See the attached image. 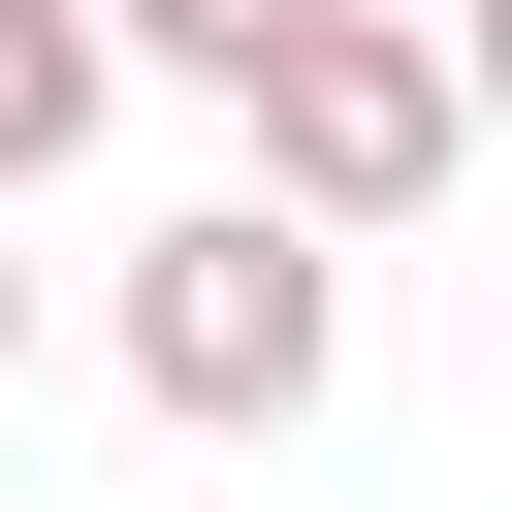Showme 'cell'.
Returning a JSON list of instances; mask_svg holds the SVG:
<instances>
[{
  "instance_id": "cell-3",
  "label": "cell",
  "mask_w": 512,
  "mask_h": 512,
  "mask_svg": "<svg viewBox=\"0 0 512 512\" xmlns=\"http://www.w3.org/2000/svg\"><path fill=\"white\" fill-rule=\"evenodd\" d=\"M96 96H128V32H96V0H0V192H64Z\"/></svg>"
},
{
  "instance_id": "cell-1",
  "label": "cell",
  "mask_w": 512,
  "mask_h": 512,
  "mask_svg": "<svg viewBox=\"0 0 512 512\" xmlns=\"http://www.w3.org/2000/svg\"><path fill=\"white\" fill-rule=\"evenodd\" d=\"M128 384H160L192 448H288V416L352 384V224H288V192L160 224V256H128Z\"/></svg>"
},
{
  "instance_id": "cell-5",
  "label": "cell",
  "mask_w": 512,
  "mask_h": 512,
  "mask_svg": "<svg viewBox=\"0 0 512 512\" xmlns=\"http://www.w3.org/2000/svg\"><path fill=\"white\" fill-rule=\"evenodd\" d=\"M448 96H480V128H512V0H480V32H448Z\"/></svg>"
},
{
  "instance_id": "cell-6",
  "label": "cell",
  "mask_w": 512,
  "mask_h": 512,
  "mask_svg": "<svg viewBox=\"0 0 512 512\" xmlns=\"http://www.w3.org/2000/svg\"><path fill=\"white\" fill-rule=\"evenodd\" d=\"M0 384H32V256H0Z\"/></svg>"
},
{
  "instance_id": "cell-2",
  "label": "cell",
  "mask_w": 512,
  "mask_h": 512,
  "mask_svg": "<svg viewBox=\"0 0 512 512\" xmlns=\"http://www.w3.org/2000/svg\"><path fill=\"white\" fill-rule=\"evenodd\" d=\"M448 160H480V96H448V32H384V0H320V32H256V192H288V224H352V256H384V224L448 192Z\"/></svg>"
},
{
  "instance_id": "cell-4",
  "label": "cell",
  "mask_w": 512,
  "mask_h": 512,
  "mask_svg": "<svg viewBox=\"0 0 512 512\" xmlns=\"http://www.w3.org/2000/svg\"><path fill=\"white\" fill-rule=\"evenodd\" d=\"M128 64H192V96H256V32H320V0H96Z\"/></svg>"
}]
</instances>
